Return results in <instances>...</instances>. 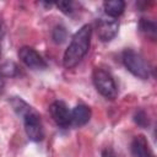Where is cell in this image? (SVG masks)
Returning <instances> with one entry per match:
<instances>
[{
    "instance_id": "cell-10",
    "label": "cell",
    "mask_w": 157,
    "mask_h": 157,
    "mask_svg": "<svg viewBox=\"0 0 157 157\" xmlns=\"http://www.w3.org/2000/svg\"><path fill=\"white\" fill-rule=\"evenodd\" d=\"M104 7V12L107 13L108 17H118L124 12L125 9V2L121 0H110V1H105L103 4Z\"/></svg>"
},
{
    "instance_id": "cell-14",
    "label": "cell",
    "mask_w": 157,
    "mask_h": 157,
    "mask_svg": "<svg viewBox=\"0 0 157 157\" xmlns=\"http://www.w3.org/2000/svg\"><path fill=\"white\" fill-rule=\"evenodd\" d=\"M56 6L66 15H70L74 11V4L71 1H60V2H56Z\"/></svg>"
},
{
    "instance_id": "cell-17",
    "label": "cell",
    "mask_w": 157,
    "mask_h": 157,
    "mask_svg": "<svg viewBox=\"0 0 157 157\" xmlns=\"http://www.w3.org/2000/svg\"><path fill=\"white\" fill-rule=\"evenodd\" d=\"M4 32H5V29H4V23H2V21L0 20V58H1V47H2V38H4Z\"/></svg>"
},
{
    "instance_id": "cell-12",
    "label": "cell",
    "mask_w": 157,
    "mask_h": 157,
    "mask_svg": "<svg viewBox=\"0 0 157 157\" xmlns=\"http://www.w3.org/2000/svg\"><path fill=\"white\" fill-rule=\"evenodd\" d=\"M140 31L144 32L147 37L155 39L156 38V23L151 20H146V18H141L140 21Z\"/></svg>"
},
{
    "instance_id": "cell-13",
    "label": "cell",
    "mask_w": 157,
    "mask_h": 157,
    "mask_svg": "<svg viewBox=\"0 0 157 157\" xmlns=\"http://www.w3.org/2000/svg\"><path fill=\"white\" fill-rule=\"evenodd\" d=\"M66 36H67V32H66V29H65L64 26L59 25V26H55L54 27L53 33H52V37H53V39H54L55 43H58V44L64 43L65 39H66Z\"/></svg>"
},
{
    "instance_id": "cell-2",
    "label": "cell",
    "mask_w": 157,
    "mask_h": 157,
    "mask_svg": "<svg viewBox=\"0 0 157 157\" xmlns=\"http://www.w3.org/2000/svg\"><path fill=\"white\" fill-rule=\"evenodd\" d=\"M93 85L96 87V90L105 98L108 99H114L118 94V90H117V85L114 82V78L112 77V75L101 69V67H96L93 71Z\"/></svg>"
},
{
    "instance_id": "cell-1",
    "label": "cell",
    "mask_w": 157,
    "mask_h": 157,
    "mask_svg": "<svg viewBox=\"0 0 157 157\" xmlns=\"http://www.w3.org/2000/svg\"><path fill=\"white\" fill-rule=\"evenodd\" d=\"M91 36L92 28L90 25H83L74 34L63 58V64L66 69L75 67L85 58L91 45Z\"/></svg>"
},
{
    "instance_id": "cell-9",
    "label": "cell",
    "mask_w": 157,
    "mask_h": 157,
    "mask_svg": "<svg viewBox=\"0 0 157 157\" xmlns=\"http://www.w3.org/2000/svg\"><path fill=\"white\" fill-rule=\"evenodd\" d=\"M131 151L135 157H152L150 147H148V142L146 137L142 135L135 136L131 144Z\"/></svg>"
},
{
    "instance_id": "cell-5",
    "label": "cell",
    "mask_w": 157,
    "mask_h": 157,
    "mask_svg": "<svg viewBox=\"0 0 157 157\" xmlns=\"http://www.w3.org/2000/svg\"><path fill=\"white\" fill-rule=\"evenodd\" d=\"M20 60L32 70H44L47 69V63L42 55L31 47H22L18 49Z\"/></svg>"
},
{
    "instance_id": "cell-8",
    "label": "cell",
    "mask_w": 157,
    "mask_h": 157,
    "mask_svg": "<svg viewBox=\"0 0 157 157\" xmlns=\"http://www.w3.org/2000/svg\"><path fill=\"white\" fill-rule=\"evenodd\" d=\"M91 109L85 104H78L71 110V124L75 126H82L91 119Z\"/></svg>"
},
{
    "instance_id": "cell-18",
    "label": "cell",
    "mask_w": 157,
    "mask_h": 157,
    "mask_svg": "<svg viewBox=\"0 0 157 157\" xmlns=\"http://www.w3.org/2000/svg\"><path fill=\"white\" fill-rule=\"evenodd\" d=\"M4 86H5V81H4L2 75L0 74V93H1V92H2V90H4Z\"/></svg>"
},
{
    "instance_id": "cell-6",
    "label": "cell",
    "mask_w": 157,
    "mask_h": 157,
    "mask_svg": "<svg viewBox=\"0 0 157 157\" xmlns=\"http://www.w3.org/2000/svg\"><path fill=\"white\" fill-rule=\"evenodd\" d=\"M119 31V21L113 17H101L97 22V34L102 42H110Z\"/></svg>"
},
{
    "instance_id": "cell-15",
    "label": "cell",
    "mask_w": 157,
    "mask_h": 157,
    "mask_svg": "<svg viewBox=\"0 0 157 157\" xmlns=\"http://www.w3.org/2000/svg\"><path fill=\"white\" fill-rule=\"evenodd\" d=\"M135 121H136L139 125H141V126H145V125L148 124V119H147L146 114H145L142 110H139V112L135 114Z\"/></svg>"
},
{
    "instance_id": "cell-4",
    "label": "cell",
    "mask_w": 157,
    "mask_h": 157,
    "mask_svg": "<svg viewBox=\"0 0 157 157\" xmlns=\"http://www.w3.org/2000/svg\"><path fill=\"white\" fill-rule=\"evenodd\" d=\"M22 120H23L25 131H26L27 137L34 142L42 141L44 137V129H43V124H42L39 114L32 108L28 113H26L22 117Z\"/></svg>"
},
{
    "instance_id": "cell-16",
    "label": "cell",
    "mask_w": 157,
    "mask_h": 157,
    "mask_svg": "<svg viewBox=\"0 0 157 157\" xmlns=\"http://www.w3.org/2000/svg\"><path fill=\"white\" fill-rule=\"evenodd\" d=\"M102 157H117V156H115V153L112 148H105L102 152Z\"/></svg>"
},
{
    "instance_id": "cell-7",
    "label": "cell",
    "mask_w": 157,
    "mask_h": 157,
    "mask_svg": "<svg viewBox=\"0 0 157 157\" xmlns=\"http://www.w3.org/2000/svg\"><path fill=\"white\" fill-rule=\"evenodd\" d=\"M49 113L58 126L67 128L71 125V112L63 101H55L49 107Z\"/></svg>"
},
{
    "instance_id": "cell-11",
    "label": "cell",
    "mask_w": 157,
    "mask_h": 157,
    "mask_svg": "<svg viewBox=\"0 0 157 157\" xmlns=\"http://www.w3.org/2000/svg\"><path fill=\"white\" fill-rule=\"evenodd\" d=\"M10 104H11L12 109L15 110V113H16L20 118H22L26 113H28V112L32 109V107H31L27 102H25L22 98H20V97H12V98L10 99Z\"/></svg>"
},
{
    "instance_id": "cell-3",
    "label": "cell",
    "mask_w": 157,
    "mask_h": 157,
    "mask_svg": "<svg viewBox=\"0 0 157 157\" xmlns=\"http://www.w3.org/2000/svg\"><path fill=\"white\" fill-rule=\"evenodd\" d=\"M123 63L125 67L136 77L141 80H146L150 76L148 66L145 61V59L135 50L126 49L123 53Z\"/></svg>"
}]
</instances>
